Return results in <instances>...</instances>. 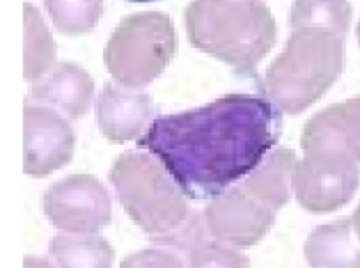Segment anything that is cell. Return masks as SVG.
I'll use <instances>...</instances> for the list:
<instances>
[{
    "label": "cell",
    "instance_id": "cell-1",
    "mask_svg": "<svg viewBox=\"0 0 360 268\" xmlns=\"http://www.w3.org/2000/svg\"><path fill=\"white\" fill-rule=\"evenodd\" d=\"M264 94H227L207 106L154 117L138 147L152 154L188 200L223 195L276 149L283 115Z\"/></svg>",
    "mask_w": 360,
    "mask_h": 268
},
{
    "label": "cell",
    "instance_id": "cell-2",
    "mask_svg": "<svg viewBox=\"0 0 360 268\" xmlns=\"http://www.w3.org/2000/svg\"><path fill=\"white\" fill-rule=\"evenodd\" d=\"M191 44L245 79L274 48L278 28L264 0H193L184 12Z\"/></svg>",
    "mask_w": 360,
    "mask_h": 268
},
{
    "label": "cell",
    "instance_id": "cell-3",
    "mask_svg": "<svg viewBox=\"0 0 360 268\" xmlns=\"http://www.w3.org/2000/svg\"><path fill=\"white\" fill-rule=\"evenodd\" d=\"M342 69L345 37L314 25H301L292 28L285 51L259 83V94L287 115H298L338 81Z\"/></svg>",
    "mask_w": 360,
    "mask_h": 268
},
{
    "label": "cell",
    "instance_id": "cell-4",
    "mask_svg": "<svg viewBox=\"0 0 360 268\" xmlns=\"http://www.w3.org/2000/svg\"><path fill=\"white\" fill-rule=\"evenodd\" d=\"M108 177L129 218L152 239L172 234L191 218L188 197L152 154H120Z\"/></svg>",
    "mask_w": 360,
    "mask_h": 268
},
{
    "label": "cell",
    "instance_id": "cell-5",
    "mask_svg": "<svg viewBox=\"0 0 360 268\" xmlns=\"http://www.w3.org/2000/svg\"><path fill=\"white\" fill-rule=\"evenodd\" d=\"M177 37L168 14L140 12L122 19L112 30L103 62L124 88H143L156 81L172 62Z\"/></svg>",
    "mask_w": 360,
    "mask_h": 268
},
{
    "label": "cell",
    "instance_id": "cell-6",
    "mask_svg": "<svg viewBox=\"0 0 360 268\" xmlns=\"http://www.w3.org/2000/svg\"><path fill=\"white\" fill-rule=\"evenodd\" d=\"M305 156L296 163L292 190L303 209L312 213H328L349 204L360 184L358 161L323 145H305Z\"/></svg>",
    "mask_w": 360,
    "mask_h": 268
},
{
    "label": "cell",
    "instance_id": "cell-7",
    "mask_svg": "<svg viewBox=\"0 0 360 268\" xmlns=\"http://www.w3.org/2000/svg\"><path fill=\"white\" fill-rule=\"evenodd\" d=\"M41 209L51 225L67 234H96L112 220L108 190L90 175L56 181L44 193Z\"/></svg>",
    "mask_w": 360,
    "mask_h": 268
},
{
    "label": "cell",
    "instance_id": "cell-8",
    "mask_svg": "<svg viewBox=\"0 0 360 268\" xmlns=\"http://www.w3.org/2000/svg\"><path fill=\"white\" fill-rule=\"evenodd\" d=\"M278 209L264 202L241 184L209 200L202 213L209 236L232 248H250L274 227Z\"/></svg>",
    "mask_w": 360,
    "mask_h": 268
},
{
    "label": "cell",
    "instance_id": "cell-9",
    "mask_svg": "<svg viewBox=\"0 0 360 268\" xmlns=\"http://www.w3.org/2000/svg\"><path fill=\"white\" fill-rule=\"evenodd\" d=\"M25 175L46 177L74 156V131L46 106H25Z\"/></svg>",
    "mask_w": 360,
    "mask_h": 268
},
{
    "label": "cell",
    "instance_id": "cell-10",
    "mask_svg": "<svg viewBox=\"0 0 360 268\" xmlns=\"http://www.w3.org/2000/svg\"><path fill=\"white\" fill-rule=\"evenodd\" d=\"M96 126L110 142H129L140 138L152 124L154 106L145 92L106 83L94 106Z\"/></svg>",
    "mask_w": 360,
    "mask_h": 268
},
{
    "label": "cell",
    "instance_id": "cell-11",
    "mask_svg": "<svg viewBox=\"0 0 360 268\" xmlns=\"http://www.w3.org/2000/svg\"><path fill=\"white\" fill-rule=\"evenodd\" d=\"M94 94L92 76L74 62H58L46 76L30 85L28 103L53 106L72 119L83 117Z\"/></svg>",
    "mask_w": 360,
    "mask_h": 268
},
{
    "label": "cell",
    "instance_id": "cell-12",
    "mask_svg": "<svg viewBox=\"0 0 360 268\" xmlns=\"http://www.w3.org/2000/svg\"><path fill=\"white\" fill-rule=\"evenodd\" d=\"M305 145L335 147L360 163V97L314 115L303 128L301 147Z\"/></svg>",
    "mask_w": 360,
    "mask_h": 268
},
{
    "label": "cell",
    "instance_id": "cell-13",
    "mask_svg": "<svg viewBox=\"0 0 360 268\" xmlns=\"http://www.w3.org/2000/svg\"><path fill=\"white\" fill-rule=\"evenodd\" d=\"M305 259L312 268H360V236L354 220L321 225L305 241Z\"/></svg>",
    "mask_w": 360,
    "mask_h": 268
},
{
    "label": "cell",
    "instance_id": "cell-14",
    "mask_svg": "<svg viewBox=\"0 0 360 268\" xmlns=\"http://www.w3.org/2000/svg\"><path fill=\"white\" fill-rule=\"evenodd\" d=\"M296 170V156L292 149H274L266 156V161L262 166L248 175L239 184L262 197L264 202H269L276 209H283L289 200V186H292Z\"/></svg>",
    "mask_w": 360,
    "mask_h": 268
},
{
    "label": "cell",
    "instance_id": "cell-15",
    "mask_svg": "<svg viewBox=\"0 0 360 268\" xmlns=\"http://www.w3.org/2000/svg\"><path fill=\"white\" fill-rule=\"evenodd\" d=\"M49 253L58 268H112L115 250L99 234H58Z\"/></svg>",
    "mask_w": 360,
    "mask_h": 268
},
{
    "label": "cell",
    "instance_id": "cell-16",
    "mask_svg": "<svg viewBox=\"0 0 360 268\" xmlns=\"http://www.w3.org/2000/svg\"><path fill=\"white\" fill-rule=\"evenodd\" d=\"M56 67V41L37 7L25 5V79L39 81Z\"/></svg>",
    "mask_w": 360,
    "mask_h": 268
},
{
    "label": "cell",
    "instance_id": "cell-17",
    "mask_svg": "<svg viewBox=\"0 0 360 268\" xmlns=\"http://www.w3.org/2000/svg\"><path fill=\"white\" fill-rule=\"evenodd\" d=\"M351 21V10L347 0H294L289 23L292 28L301 25H314L330 32H338L340 37H347Z\"/></svg>",
    "mask_w": 360,
    "mask_h": 268
},
{
    "label": "cell",
    "instance_id": "cell-18",
    "mask_svg": "<svg viewBox=\"0 0 360 268\" xmlns=\"http://www.w3.org/2000/svg\"><path fill=\"white\" fill-rule=\"evenodd\" d=\"M44 7L65 34L90 32L103 14V0H44Z\"/></svg>",
    "mask_w": 360,
    "mask_h": 268
},
{
    "label": "cell",
    "instance_id": "cell-19",
    "mask_svg": "<svg viewBox=\"0 0 360 268\" xmlns=\"http://www.w3.org/2000/svg\"><path fill=\"white\" fill-rule=\"evenodd\" d=\"M184 262L188 264V268H250V262L239 250L218 243L212 236L202 241Z\"/></svg>",
    "mask_w": 360,
    "mask_h": 268
},
{
    "label": "cell",
    "instance_id": "cell-20",
    "mask_svg": "<svg viewBox=\"0 0 360 268\" xmlns=\"http://www.w3.org/2000/svg\"><path fill=\"white\" fill-rule=\"evenodd\" d=\"M120 268H184L181 257H177L170 250L161 248H147L140 253L129 255L124 262L120 264Z\"/></svg>",
    "mask_w": 360,
    "mask_h": 268
},
{
    "label": "cell",
    "instance_id": "cell-21",
    "mask_svg": "<svg viewBox=\"0 0 360 268\" xmlns=\"http://www.w3.org/2000/svg\"><path fill=\"white\" fill-rule=\"evenodd\" d=\"M23 268H56L53 264H49L46 259L39 257H25V266Z\"/></svg>",
    "mask_w": 360,
    "mask_h": 268
},
{
    "label": "cell",
    "instance_id": "cell-22",
    "mask_svg": "<svg viewBox=\"0 0 360 268\" xmlns=\"http://www.w3.org/2000/svg\"><path fill=\"white\" fill-rule=\"evenodd\" d=\"M351 220H354V227H356V234L360 236V206H358V209H356V213H354V218H351Z\"/></svg>",
    "mask_w": 360,
    "mask_h": 268
},
{
    "label": "cell",
    "instance_id": "cell-23",
    "mask_svg": "<svg viewBox=\"0 0 360 268\" xmlns=\"http://www.w3.org/2000/svg\"><path fill=\"white\" fill-rule=\"evenodd\" d=\"M131 3H152V0H131Z\"/></svg>",
    "mask_w": 360,
    "mask_h": 268
},
{
    "label": "cell",
    "instance_id": "cell-24",
    "mask_svg": "<svg viewBox=\"0 0 360 268\" xmlns=\"http://www.w3.org/2000/svg\"><path fill=\"white\" fill-rule=\"evenodd\" d=\"M358 41H360V25H358Z\"/></svg>",
    "mask_w": 360,
    "mask_h": 268
}]
</instances>
